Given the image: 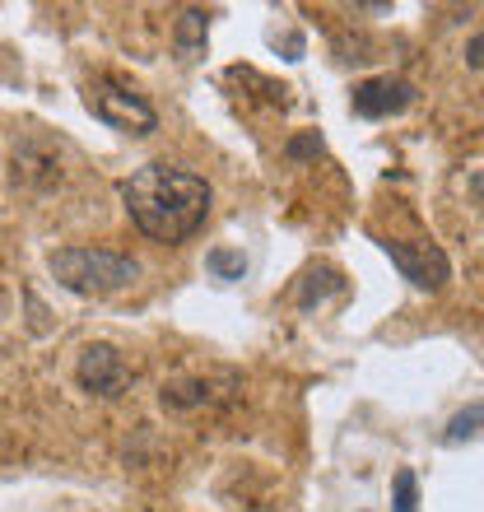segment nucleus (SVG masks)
Segmentation results:
<instances>
[{"instance_id":"obj_1","label":"nucleus","mask_w":484,"mask_h":512,"mask_svg":"<svg viewBox=\"0 0 484 512\" xmlns=\"http://www.w3.org/2000/svg\"><path fill=\"white\" fill-rule=\"evenodd\" d=\"M210 201L215 191L201 173L191 168H173V163H145L121 182V205L131 224L154 243H182L210 219Z\"/></svg>"},{"instance_id":"obj_9","label":"nucleus","mask_w":484,"mask_h":512,"mask_svg":"<svg viewBox=\"0 0 484 512\" xmlns=\"http://www.w3.org/2000/svg\"><path fill=\"white\" fill-rule=\"evenodd\" d=\"M345 289V275L331 266H317L303 275V284H298V308H317V303H326L331 294H340Z\"/></svg>"},{"instance_id":"obj_10","label":"nucleus","mask_w":484,"mask_h":512,"mask_svg":"<svg viewBox=\"0 0 484 512\" xmlns=\"http://www.w3.org/2000/svg\"><path fill=\"white\" fill-rule=\"evenodd\" d=\"M480 433H484V405H466V410H457L452 424L443 429V443H471Z\"/></svg>"},{"instance_id":"obj_2","label":"nucleus","mask_w":484,"mask_h":512,"mask_svg":"<svg viewBox=\"0 0 484 512\" xmlns=\"http://www.w3.org/2000/svg\"><path fill=\"white\" fill-rule=\"evenodd\" d=\"M47 266H52L61 289L80 298H108L140 280V261L108 252V247H61V252H52Z\"/></svg>"},{"instance_id":"obj_8","label":"nucleus","mask_w":484,"mask_h":512,"mask_svg":"<svg viewBox=\"0 0 484 512\" xmlns=\"http://www.w3.org/2000/svg\"><path fill=\"white\" fill-rule=\"evenodd\" d=\"M205 33H210V14L205 10H182V19H177V56L182 61H196V56L205 52Z\"/></svg>"},{"instance_id":"obj_15","label":"nucleus","mask_w":484,"mask_h":512,"mask_svg":"<svg viewBox=\"0 0 484 512\" xmlns=\"http://www.w3.org/2000/svg\"><path fill=\"white\" fill-rule=\"evenodd\" d=\"M471 196H475V205H480V210H484V163H480V168H475V173H471Z\"/></svg>"},{"instance_id":"obj_3","label":"nucleus","mask_w":484,"mask_h":512,"mask_svg":"<svg viewBox=\"0 0 484 512\" xmlns=\"http://www.w3.org/2000/svg\"><path fill=\"white\" fill-rule=\"evenodd\" d=\"M84 103H89V112H94L98 122L121 131V135H149L159 126V112L149 108V98L126 89V84H117V80H94L89 94H84Z\"/></svg>"},{"instance_id":"obj_6","label":"nucleus","mask_w":484,"mask_h":512,"mask_svg":"<svg viewBox=\"0 0 484 512\" xmlns=\"http://www.w3.org/2000/svg\"><path fill=\"white\" fill-rule=\"evenodd\" d=\"M75 378H80L84 391H94V396L112 401V396H121V391L131 387V368H126V359H121L112 345H89V350L80 354Z\"/></svg>"},{"instance_id":"obj_4","label":"nucleus","mask_w":484,"mask_h":512,"mask_svg":"<svg viewBox=\"0 0 484 512\" xmlns=\"http://www.w3.org/2000/svg\"><path fill=\"white\" fill-rule=\"evenodd\" d=\"M382 252L391 256V266L401 270L405 280L415 284V289H424V294H433V289H443L447 280H452V261H447V252L438 243H382Z\"/></svg>"},{"instance_id":"obj_14","label":"nucleus","mask_w":484,"mask_h":512,"mask_svg":"<svg viewBox=\"0 0 484 512\" xmlns=\"http://www.w3.org/2000/svg\"><path fill=\"white\" fill-rule=\"evenodd\" d=\"M466 66L484 70V33H475V38L466 42Z\"/></svg>"},{"instance_id":"obj_7","label":"nucleus","mask_w":484,"mask_h":512,"mask_svg":"<svg viewBox=\"0 0 484 512\" xmlns=\"http://www.w3.org/2000/svg\"><path fill=\"white\" fill-rule=\"evenodd\" d=\"M354 112L368 117V122H382V117H396L415 103V84L401 80V75H377V80L354 84Z\"/></svg>"},{"instance_id":"obj_12","label":"nucleus","mask_w":484,"mask_h":512,"mask_svg":"<svg viewBox=\"0 0 484 512\" xmlns=\"http://www.w3.org/2000/svg\"><path fill=\"white\" fill-rule=\"evenodd\" d=\"M391 512H419L415 471H401V475H396V503H391Z\"/></svg>"},{"instance_id":"obj_11","label":"nucleus","mask_w":484,"mask_h":512,"mask_svg":"<svg viewBox=\"0 0 484 512\" xmlns=\"http://www.w3.org/2000/svg\"><path fill=\"white\" fill-rule=\"evenodd\" d=\"M205 270H210L215 280H242L247 261H242V252H233V247H215V252L205 256Z\"/></svg>"},{"instance_id":"obj_5","label":"nucleus","mask_w":484,"mask_h":512,"mask_svg":"<svg viewBox=\"0 0 484 512\" xmlns=\"http://www.w3.org/2000/svg\"><path fill=\"white\" fill-rule=\"evenodd\" d=\"M61 182V154L47 135H24L14 145V187L24 191H52Z\"/></svg>"},{"instance_id":"obj_13","label":"nucleus","mask_w":484,"mask_h":512,"mask_svg":"<svg viewBox=\"0 0 484 512\" xmlns=\"http://www.w3.org/2000/svg\"><path fill=\"white\" fill-rule=\"evenodd\" d=\"M284 154H289L294 163H303V159H322V135H317V131L294 135V140L284 145Z\"/></svg>"}]
</instances>
